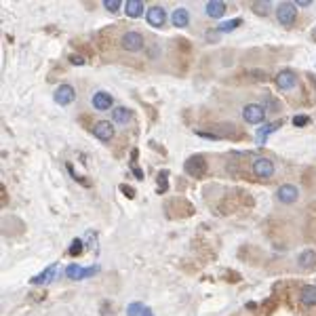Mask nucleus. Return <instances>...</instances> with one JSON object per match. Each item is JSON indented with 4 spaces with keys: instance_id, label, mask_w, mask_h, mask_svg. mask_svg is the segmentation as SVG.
<instances>
[{
    "instance_id": "obj_1",
    "label": "nucleus",
    "mask_w": 316,
    "mask_h": 316,
    "mask_svg": "<svg viewBox=\"0 0 316 316\" xmlns=\"http://www.w3.org/2000/svg\"><path fill=\"white\" fill-rule=\"evenodd\" d=\"M183 171L188 173L190 177H202L204 173H207V161H204L202 156H190L188 161L183 163Z\"/></svg>"
},
{
    "instance_id": "obj_2",
    "label": "nucleus",
    "mask_w": 316,
    "mask_h": 316,
    "mask_svg": "<svg viewBox=\"0 0 316 316\" xmlns=\"http://www.w3.org/2000/svg\"><path fill=\"white\" fill-rule=\"evenodd\" d=\"M297 5H291V3H280L278 9H276V17L282 25H291L295 23V17H297Z\"/></svg>"
},
{
    "instance_id": "obj_3",
    "label": "nucleus",
    "mask_w": 316,
    "mask_h": 316,
    "mask_svg": "<svg viewBox=\"0 0 316 316\" xmlns=\"http://www.w3.org/2000/svg\"><path fill=\"white\" fill-rule=\"evenodd\" d=\"M120 42H122V49L131 51V53H137L144 49V36H141L139 32H126Z\"/></svg>"
},
{
    "instance_id": "obj_4",
    "label": "nucleus",
    "mask_w": 316,
    "mask_h": 316,
    "mask_svg": "<svg viewBox=\"0 0 316 316\" xmlns=\"http://www.w3.org/2000/svg\"><path fill=\"white\" fill-rule=\"evenodd\" d=\"M99 270V266H91V268H81L78 264H72L66 268V276L72 278V280H83V278H89L93 276L95 272Z\"/></svg>"
},
{
    "instance_id": "obj_5",
    "label": "nucleus",
    "mask_w": 316,
    "mask_h": 316,
    "mask_svg": "<svg viewBox=\"0 0 316 316\" xmlns=\"http://www.w3.org/2000/svg\"><path fill=\"white\" fill-rule=\"evenodd\" d=\"M253 173H255V177H259V179H270L274 175V165H272V161H268V158H255Z\"/></svg>"
},
{
    "instance_id": "obj_6",
    "label": "nucleus",
    "mask_w": 316,
    "mask_h": 316,
    "mask_svg": "<svg viewBox=\"0 0 316 316\" xmlns=\"http://www.w3.org/2000/svg\"><path fill=\"white\" fill-rule=\"evenodd\" d=\"M243 118H245L247 122H251V124H259V122H264V118H266V110H264V106L249 103V106H245V110H243Z\"/></svg>"
},
{
    "instance_id": "obj_7",
    "label": "nucleus",
    "mask_w": 316,
    "mask_h": 316,
    "mask_svg": "<svg viewBox=\"0 0 316 316\" xmlns=\"http://www.w3.org/2000/svg\"><path fill=\"white\" fill-rule=\"evenodd\" d=\"M74 97H76V91L72 85H59L55 91V101L59 106H70L74 101Z\"/></svg>"
},
{
    "instance_id": "obj_8",
    "label": "nucleus",
    "mask_w": 316,
    "mask_h": 316,
    "mask_svg": "<svg viewBox=\"0 0 316 316\" xmlns=\"http://www.w3.org/2000/svg\"><path fill=\"white\" fill-rule=\"evenodd\" d=\"M276 196H278V200H280V202H284V204H291V202H295V200L299 198V190H297L295 186H291V183H284V186H280V188H278Z\"/></svg>"
},
{
    "instance_id": "obj_9",
    "label": "nucleus",
    "mask_w": 316,
    "mask_h": 316,
    "mask_svg": "<svg viewBox=\"0 0 316 316\" xmlns=\"http://www.w3.org/2000/svg\"><path fill=\"white\" fill-rule=\"evenodd\" d=\"M146 19H148L150 25L161 28V25H165V21H167V11H165L163 7H152V9H148V13H146Z\"/></svg>"
},
{
    "instance_id": "obj_10",
    "label": "nucleus",
    "mask_w": 316,
    "mask_h": 316,
    "mask_svg": "<svg viewBox=\"0 0 316 316\" xmlns=\"http://www.w3.org/2000/svg\"><path fill=\"white\" fill-rule=\"evenodd\" d=\"M93 135L97 139H101V141H110L114 137V126L110 124L108 120H101V122H97L93 126Z\"/></svg>"
},
{
    "instance_id": "obj_11",
    "label": "nucleus",
    "mask_w": 316,
    "mask_h": 316,
    "mask_svg": "<svg viewBox=\"0 0 316 316\" xmlns=\"http://www.w3.org/2000/svg\"><path fill=\"white\" fill-rule=\"evenodd\" d=\"M112 95L106 93V91H99V93H95L93 95V108L95 110H99V112H103V110H110L112 108Z\"/></svg>"
},
{
    "instance_id": "obj_12",
    "label": "nucleus",
    "mask_w": 316,
    "mask_h": 316,
    "mask_svg": "<svg viewBox=\"0 0 316 316\" xmlns=\"http://www.w3.org/2000/svg\"><path fill=\"white\" fill-rule=\"evenodd\" d=\"M297 266L302 268V270H312V268H316V253L312 249H306L304 253H299Z\"/></svg>"
},
{
    "instance_id": "obj_13",
    "label": "nucleus",
    "mask_w": 316,
    "mask_h": 316,
    "mask_svg": "<svg viewBox=\"0 0 316 316\" xmlns=\"http://www.w3.org/2000/svg\"><path fill=\"white\" fill-rule=\"evenodd\" d=\"M295 83H297V76L291 70H282L276 76V87L278 89H291V87H295Z\"/></svg>"
},
{
    "instance_id": "obj_14",
    "label": "nucleus",
    "mask_w": 316,
    "mask_h": 316,
    "mask_svg": "<svg viewBox=\"0 0 316 316\" xmlns=\"http://www.w3.org/2000/svg\"><path fill=\"white\" fill-rule=\"evenodd\" d=\"M55 274H57V264L49 266L44 272L36 274L34 278H30V282H32V284H46V282H51V280L55 278Z\"/></svg>"
},
{
    "instance_id": "obj_15",
    "label": "nucleus",
    "mask_w": 316,
    "mask_h": 316,
    "mask_svg": "<svg viewBox=\"0 0 316 316\" xmlns=\"http://www.w3.org/2000/svg\"><path fill=\"white\" fill-rule=\"evenodd\" d=\"M171 21H173V25L175 28H186L188 23H190V13H188V9H175L173 11V15H171Z\"/></svg>"
},
{
    "instance_id": "obj_16",
    "label": "nucleus",
    "mask_w": 316,
    "mask_h": 316,
    "mask_svg": "<svg viewBox=\"0 0 316 316\" xmlns=\"http://www.w3.org/2000/svg\"><path fill=\"white\" fill-rule=\"evenodd\" d=\"M226 13V3H221V0H211V3H207V15L213 19H219L224 17Z\"/></svg>"
},
{
    "instance_id": "obj_17",
    "label": "nucleus",
    "mask_w": 316,
    "mask_h": 316,
    "mask_svg": "<svg viewBox=\"0 0 316 316\" xmlns=\"http://www.w3.org/2000/svg\"><path fill=\"white\" fill-rule=\"evenodd\" d=\"M126 316H154V312L141 302H133L126 308Z\"/></svg>"
},
{
    "instance_id": "obj_18",
    "label": "nucleus",
    "mask_w": 316,
    "mask_h": 316,
    "mask_svg": "<svg viewBox=\"0 0 316 316\" xmlns=\"http://www.w3.org/2000/svg\"><path fill=\"white\" fill-rule=\"evenodd\" d=\"M280 129V122H272V124H266V126H261V129L257 131V135H255V141L261 146V144H266V139H268V135L270 133H274V131H278Z\"/></svg>"
},
{
    "instance_id": "obj_19",
    "label": "nucleus",
    "mask_w": 316,
    "mask_h": 316,
    "mask_svg": "<svg viewBox=\"0 0 316 316\" xmlns=\"http://www.w3.org/2000/svg\"><path fill=\"white\" fill-rule=\"evenodd\" d=\"M299 297H302V304L316 306V287L314 284H306V287L302 289V293H299Z\"/></svg>"
},
{
    "instance_id": "obj_20",
    "label": "nucleus",
    "mask_w": 316,
    "mask_h": 316,
    "mask_svg": "<svg viewBox=\"0 0 316 316\" xmlns=\"http://www.w3.org/2000/svg\"><path fill=\"white\" fill-rule=\"evenodd\" d=\"M124 11L129 17H139L141 13H144V3L141 0H126V5H124Z\"/></svg>"
},
{
    "instance_id": "obj_21",
    "label": "nucleus",
    "mask_w": 316,
    "mask_h": 316,
    "mask_svg": "<svg viewBox=\"0 0 316 316\" xmlns=\"http://www.w3.org/2000/svg\"><path fill=\"white\" fill-rule=\"evenodd\" d=\"M112 118H114V122H118V124H126V122L131 120V110H126V108L118 106V108L112 110Z\"/></svg>"
},
{
    "instance_id": "obj_22",
    "label": "nucleus",
    "mask_w": 316,
    "mask_h": 316,
    "mask_svg": "<svg viewBox=\"0 0 316 316\" xmlns=\"http://www.w3.org/2000/svg\"><path fill=\"white\" fill-rule=\"evenodd\" d=\"M253 13L255 15H268L270 13V3H253Z\"/></svg>"
},
{
    "instance_id": "obj_23",
    "label": "nucleus",
    "mask_w": 316,
    "mask_h": 316,
    "mask_svg": "<svg viewBox=\"0 0 316 316\" xmlns=\"http://www.w3.org/2000/svg\"><path fill=\"white\" fill-rule=\"evenodd\" d=\"M243 21L239 19V17H236V19H230V21H226V23H221L219 25V32H232V30H236V28H239Z\"/></svg>"
},
{
    "instance_id": "obj_24",
    "label": "nucleus",
    "mask_w": 316,
    "mask_h": 316,
    "mask_svg": "<svg viewBox=\"0 0 316 316\" xmlns=\"http://www.w3.org/2000/svg\"><path fill=\"white\" fill-rule=\"evenodd\" d=\"M103 7H106L110 13H116V11L122 7V3H120V0H103Z\"/></svg>"
},
{
    "instance_id": "obj_25",
    "label": "nucleus",
    "mask_w": 316,
    "mask_h": 316,
    "mask_svg": "<svg viewBox=\"0 0 316 316\" xmlns=\"http://www.w3.org/2000/svg\"><path fill=\"white\" fill-rule=\"evenodd\" d=\"M83 253V241H74L70 247V255H81Z\"/></svg>"
},
{
    "instance_id": "obj_26",
    "label": "nucleus",
    "mask_w": 316,
    "mask_h": 316,
    "mask_svg": "<svg viewBox=\"0 0 316 316\" xmlns=\"http://www.w3.org/2000/svg\"><path fill=\"white\" fill-rule=\"evenodd\" d=\"M308 122H310V118H308V116H304V114L293 116V124H295V126H306Z\"/></svg>"
},
{
    "instance_id": "obj_27",
    "label": "nucleus",
    "mask_w": 316,
    "mask_h": 316,
    "mask_svg": "<svg viewBox=\"0 0 316 316\" xmlns=\"http://www.w3.org/2000/svg\"><path fill=\"white\" fill-rule=\"evenodd\" d=\"M120 190H122V192H124V196H126V198H133V196H135L133 188H129V186H124V183H122V186H120Z\"/></svg>"
},
{
    "instance_id": "obj_28",
    "label": "nucleus",
    "mask_w": 316,
    "mask_h": 316,
    "mask_svg": "<svg viewBox=\"0 0 316 316\" xmlns=\"http://www.w3.org/2000/svg\"><path fill=\"white\" fill-rule=\"evenodd\" d=\"M70 61H72V63H76V66H83V63H85V59H83L81 55H72V57H70Z\"/></svg>"
},
{
    "instance_id": "obj_29",
    "label": "nucleus",
    "mask_w": 316,
    "mask_h": 316,
    "mask_svg": "<svg viewBox=\"0 0 316 316\" xmlns=\"http://www.w3.org/2000/svg\"><path fill=\"white\" fill-rule=\"evenodd\" d=\"M133 173H135V177H137V179H144V171H141L137 165H133Z\"/></svg>"
},
{
    "instance_id": "obj_30",
    "label": "nucleus",
    "mask_w": 316,
    "mask_h": 316,
    "mask_svg": "<svg viewBox=\"0 0 316 316\" xmlns=\"http://www.w3.org/2000/svg\"><path fill=\"white\" fill-rule=\"evenodd\" d=\"M297 7H310L312 5V0H299V3H295Z\"/></svg>"
},
{
    "instance_id": "obj_31",
    "label": "nucleus",
    "mask_w": 316,
    "mask_h": 316,
    "mask_svg": "<svg viewBox=\"0 0 316 316\" xmlns=\"http://www.w3.org/2000/svg\"><path fill=\"white\" fill-rule=\"evenodd\" d=\"M310 38H312V40H314V42H316V25H314V30H312V32H310Z\"/></svg>"
}]
</instances>
